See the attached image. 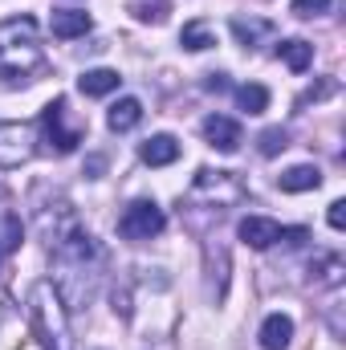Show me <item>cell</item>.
Instances as JSON below:
<instances>
[{
  "instance_id": "1",
  "label": "cell",
  "mask_w": 346,
  "mask_h": 350,
  "mask_svg": "<svg viewBox=\"0 0 346 350\" xmlns=\"http://www.w3.org/2000/svg\"><path fill=\"white\" fill-rule=\"evenodd\" d=\"M37 66H41L37 21L33 16L0 21V78L4 82H25V74L37 70Z\"/></svg>"
},
{
  "instance_id": "2",
  "label": "cell",
  "mask_w": 346,
  "mask_h": 350,
  "mask_svg": "<svg viewBox=\"0 0 346 350\" xmlns=\"http://www.w3.org/2000/svg\"><path fill=\"white\" fill-rule=\"evenodd\" d=\"M168 228V216H163V208L155 204V200H135L127 212H122V220H118V232L127 237V241H151V237H159Z\"/></svg>"
},
{
  "instance_id": "3",
  "label": "cell",
  "mask_w": 346,
  "mask_h": 350,
  "mask_svg": "<svg viewBox=\"0 0 346 350\" xmlns=\"http://www.w3.org/2000/svg\"><path fill=\"white\" fill-rule=\"evenodd\" d=\"M62 114H66V102H62V98H53V102L45 106V114H41V126H45L49 147H53L57 155H70V151H78L82 135H78V131H66V126H62Z\"/></svg>"
},
{
  "instance_id": "4",
  "label": "cell",
  "mask_w": 346,
  "mask_h": 350,
  "mask_svg": "<svg viewBox=\"0 0 346 350\" xmlns=\"http://www.w3.org/2000/svg\"><path fill=\"white\" fill-rule=\"evenodd\" d=\"M29 155H33V135L25 126H16V122L0 126V167H16Z\"/></svg>"
},
{
  "instance_id": "5",
  "label": "cell",
  "mask_w": 346,
  "mask_h": 350,
  "mask_svg": "<svg viewBox=\"0 0 346 350\" xmlns=\"http://www.w3.org/2000/svg\"><path fill=\"white\" fill-rule=\"evenodd\" d=\"M204 139L216 151H224V155H237L241 151V126L232 118H224V114H208L204 118Z\"/></svg>"
},
{
  "instance_id": "6",
  "label": "cell",
  "mask_w": 346,
  "mask_h": 350,
  "mask_svg": "<svg viewBox=\"0 0 346 350\" xmlns=\"http://www.w3.org/2000/svg\"><path fill=\"white\" fill-rule=\"evenodd\" d=\"M237 232H241V241H245L249 249H273L285 228H281L277 220H269V216H245Z\"/></svg>"
},
{
  "instance_id": "7",
  "label": "cell",
  "mask_w": 346,
  "mask_h": 350,
  "mask_svg": "<svg viewBox=\"0 0 346 350\" xmlns=\"http://www.w3.org/2000/svg\"><path fill=\"white\" fill-rule=\"evenodd\" d=\"M293 342V318L289 314H269L261 322V350H289Z\"/></svg>"
},
{
  "instance_id": "8",
  "label": "cell",
  "mask_w": 346,
  "mask_h": 350,
  "mask_svg": "<svg viewBox=\"0 0 346 350\" xmlns=\"http://www.w3.org/2000/svg\"><path fill=\"white\" fill-rule=\"evenodd\" d=\"M90 25H94V21H90V12H82V8H57V12H53V21H49L53 37H62V41L86 37Z\"/></svg>"
},
{
  "instance_id": "9",
  "label": "cell",
  "mask_w": 346,
  "mask_h": 350,
  "mask_svg": "<svg viewBox=\"0 0 346 350\" xmlns=\"http://www.w3.org/2000/svg\"><path fill=\"white\" fill-rule=\"evenodd\" d=\"M139 155H143V163H151V167H168L179 159V139L175 135H151L143 147H139Z\"/></svg>"
},
{
  "instance_id": "10",
  "label": "cell",
  "mask_w": 346,
  "mask_h": 350,
  "mask_svg": "<svg viewBox=\"0 0 346 350\" xmlns=\"http://www.w3.org/2000/svg\"><path fill=\"white\" fill-rule=\"evenodd\" d=\"M139 122H143V102H139V98H118V102L110 106V114H106V126H110L114 135L135 131Z\"/></svg>"
},
{
  "instance_id": "11",
  "label": "cell",
  "mask_w": 346,
  "mask_h": 350,
  "mask_svg": "<svg viewBox=\"0 0 346 350\" xmlns=\"http://www.w3.org/2000/svg\"><path fill=\"white\" fill-rule=\"evenodd\" d=\"M277 57H281L293 74H306V70H310V62H314V45H310V41H302V37H289V41H281V45H277Z\"/></svg>"
},
{
  "instance_id": "12",
  "label": "cell",
  "mask_w": 346,
  "mask_h": 350,
  "mask_svg": "<svg viewBox=\"0 0 346 350\" xmlns=\"http://www.w3.org/2000/svg\"><path fill=\"white\" fill-rule=\"evenodd\" d=\"M118 70H86L82 78H78V90L86 94V98H106V94H114L118 90Z\"/></svg>"
},
{
  "instance_id": "13",
  "label": "cell",
  "mask_w": 346,
  "mask_h": 350,
  "mask_svg": "<svg viewBox=\"0 0 346 350\" xmlns=\"http://www.w3.org/2000/svg\"><path fill=\"white\" fill-rule=\"evenodd\" d=\"M277 183H281V191H314L322 183V172L314 163H297V167H289V172L281 175Z\"/></svg>"
},
{
  "instance_id": "14",
  "label": "cell",
  "mask_w": 346,
  "mask_h": 350,
  "mask_svg": "<svg viewBox=\"0 0 346 350\" xmlns=\"http://www.w3.org/2000/svg\"><path fill=\"white\" fill-rule=\"evenodd\" d=\"M179 45H183V49H191V53H204V49H212V45H216V33H212L204 21H187V25L179 29Z\"/></svg>"
},
{
  "instance_id": "15",
  "label": "cell",
  "mask_w": 346,
  "mask_h": 350,
  "mask_svg": "<svg viewBox=\"0 0 346 350\" xmlns=\"http://www.w3.org/2000/svg\"><path fill=\"white\" fill-rule=\"evenodd\" d=\"M127 8H131V16L143 21V25H163L168 12H172V0H131Z\"/></svg>"
},
{
  "instance_id": "16",
  "label": "cell",
  "mask_w": 346,
  "mask_h": 350,
  "mask_svg": "<svg viewBox=\"0 0 346 350\" xmlns=\"http://www.w3.org/2000/svg\"><path fill=\"white\" fill-rule=\"evenodd\" d=\"M237 102H241V110H245V114H265V110H269V90L257 86V82L237 86Z\"/></svg>"
},
{
  "instance_id": "17",
  "label": "cell",
  "mask_w": 346,
  "mask_h": 350,
  "mask_svg": "<svg viewBox=\"0 0 346 350\" xmlns=\"http://www.w3.org/2000/svg\"><path fill=\"white\" fill-rule=\"evenodd\" d=\"M232 33H237L241 45H257L261 37L273 33V25H269V21H245V16H237V21H232Z\"/></svg>"
},
{
  "instance_id": "18",
  "label": "cell",
  "mask_w": 346,
  "mask_h": 350,
  "mask_svg": "<svg viewBox=\"0 0 346 350\" xmlns=\"http://www.w3.org/2000/svg\"><path fill=\"white\" fill-rule=\"evenodd\" d=\"M257 143H261V155H265V159H273V155H281V151L289 147V139H285V131H281V126H269Z\"/></svg>"
},
{
  "instance_id": "19",
  "label": "cell",
  "mask_w": 346,
  "mask_h": 350,
  "mask_svg": "<svg viewBox=\"0 0 346 350\" xmlns=\"http://www.w3.org/2000/svg\"><path fill=\"white\" fill-rule=\"evenodd\" d=\"M289 8H293V16H322V12H330V0H293Z\"/></svg>"
},
{
  "instance_id": "20",
  "label": "cell",
  "mask_w": 346,
  "mask_h": 350,
  "mask_svg": "<svg viewBox=\"0 0 346 350\" xmlns=\"http://www.w3.org/2000/svg\"><path fill=\"white\" fill-rule=\"evenodd\" d=\"M326 220H330V228H334V232H343V228H346V200H334V204H330Z\"/></svg>"
},
{
  "instance_id": "21",
  "label": "cell",
  "mask_w": 346,
  "mask_h": 350,
  "mask_svg": "<svg viewBox=\"0 0 346 350\" xmlns=\"http://www.w3.org/2000/svg\"><path fill=\"white\" fill-rule=\"evenodd\" d=\"M204 86H208V90H216V94H220V90H228V82H224V74H208V82H204Z\"/></svg>"
}]
</instances>
